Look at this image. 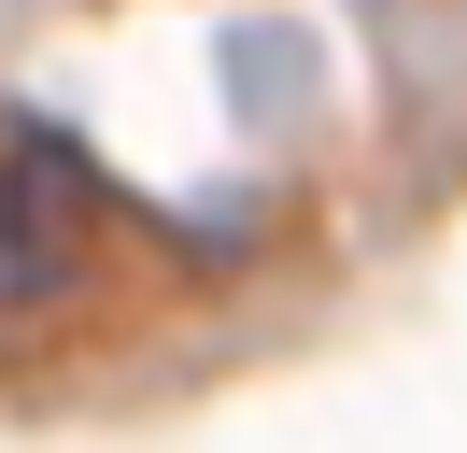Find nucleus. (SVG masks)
I'll use <instances>...</instances> for the list:
<instances>
[{"mask_svg": "<svg viewBox=\"0 0 467 453\" xmlns=\"http://www.w3.org/2000/svg\"><path fill=\"white\" fill-rule=\"evenodd\" d=\"M99 269V170L57 128H0V326L71 311Z\"/></svg>", "mask_w": 467, "mask_h": 453, "instance_id": "1", "label": "nucleus"}]
</instances>
